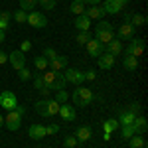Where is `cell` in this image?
Instances as JSON below:
<instances>
[{"mask_svg":"<svg viewBox=\"0 0 148 148\" xmlns=\"http://www.w3.org/2000/svg\"><path fill=\"white\" fill-rule=\"evenodd\" d=\"M34 109L40 116L51 119V116H56V114L59 113V103H57L56 99H42V101H36Z\"/></svg>","mask_w":148,"mask_h":148,"instance_id":"6da1fadb","label":"cell"},{"mask_svg":"<svg viewBox=\"0 0 148 148\" xmlns=\"http://www.w3.org/2000/svg\"><path fill=\"white\" fill-rule=\"evenodd\" d=\"M44 56L47 57V67H51V71H63V69H67V65H69L67 56L57 53L56 49H51V47H47L46 51H44Z\"/></svg>","mask_w":148,"mask_h":148,"instance_id":"7a4b0ae2","label":"cell"},{"mask_svg":"<svg viewBox=\"0 0 148 148\" xmlns=\"http://www.w3.org/2000/svg\"><path fill=\"white\" fill-rule=\"evenodd\" d=\"M26 114V107H16L14 111H8V114L4 116V126L10 130V132H16L20 126H22V119Z\"/></svg>","mask_w":148,"mask_h":148,"instance_id":"3957f363","label":"cell"},{"mask_svg":"<svg viewBox=\"0 0 148 148\" xmlns=\"http://www.w3.org/2000/svg\"><path fill=\"white\" fill-rule=\"evenodd\" d=\"M114 38V28L111 22H105V20H99L97 24V28H95V40L103 44V46H107L111 40Z\"/></svg>","mask_w":148,"mask_h":148,"instance_id":"277c9868","label":"cell"},{"mask_svg":"<svg viewBox=\"0 0 148 148\" xmlns=\"http://www.w3.org/2000/svg\"><path fill=\"white\" fill-rule=\"evenodd\" d=\"M93 99H95V95H93V91L89 87L79 85V87L73 91V105H75V107H89L93 103Z\"/></svg>","mask_w":148,"mask_h":148,"instance_id":"5b68a950","label":"cell"},{"mask_svg":"<svg viewBox=\"0 0 148 148\" xmlns=\"http://www.w3.org/2000/svg\"><path fill=\"white\" fill-rule=\"evenodd\" d=\"M63 77H65V83H73V85H83L85 83V73L81 69H75V67H67L63 69Z\"/></svg>","mask_w":148,"mask_h":148,"instance_id":"8992f818","label":"cell"},{"mask_svg":"<svg viewBox=\"0 0 148 148\" xmlns=\"http://www.w3.org/2000/svg\"><path fill=\"white\" fill-rule=\"evenodd\" d=\"M142 53H144V40H142V38H132L130 44L125 47V56L140 57Z\"/></svg>","mask_w":148,"mask_h":148,"instance_id":"52a82bcc","label":"cell"},{"mask_svg":"<svg viewBox=\"0 0 148 148\" xmlns=\"http://www.w3.org/2000/svg\"><path fill=\"white\" fill-rule=\"evenodd\" d=\"M0 107L6 109V111H14V109L18 107V97H16V93H12V91H2L0 93Z\"/></svg>","mask_w":148,"mask_h":148,"instance_id":"ba28073f","label":"cell"},{"mask_svg":"<svg viewBox=\"0 0 148 148\" xmlns=\"http://www.w3.org/2000/svg\"><path fill=\"white\" fill-rule=\"evenodd\" d=\"M28 24L32 28H36V30H44L47 26V18H46V14L32 10V12H28Z\"/></svg>","mask_w":148,"mask_h":148,"instance_id":"9c48e42d","label":"cell"},{"mask_svg":"<svg viewBox=\"0 0 148 148\" xmlns=\"http://www.w3.org/2000/svg\"><path fill=\"white\" fill-rule=\"evenodd\" d=\"M8 61H10V65L16 69V71H20L22 67H26V53H22L20 49L10 51V53H8Z\"/></svg>","mask_w":148,"mask_h":148,"instance_id":"30bf717a","label":"cell"},{"mask_svg":"<svg viewBox=\"0 0 148 148\" xmlns=\"http://www.w3.org/2000/svg\"><path fill=\"white\" fill-rule=\"evenodd\" d=\"M59 116L65 121V123H73L75 121V116H77V113H75V107L73 105H69V103H63V105H59Z\"/></svg>","mask_w":148,"mask_h":148,"instance_id":"8fae6325","label":"cell"},{"mask_svg":"<svg viewBox=\"0 0 148 148\" xmlns=\"http://www.w3.org/2000/svg\"><path fill=\"white\" fill-rule=\"evenodd\" d=\"M134 32H136V28H132L128 22H125V24H121V26H119L116 36H119V40H126V42H130V40L134 38Z\"/></svg>","mask_w":148,"mask_h":148,"instance_id":"7c38bea8","label":"cell"},{"mask_svg":"<svg viewBox=\"0 0 148 148\" xmlns=\"http://www.w3.org/2000/svg\"><path fill=\"white\" fill-rule=\"evenodd\" d=\"M56 73H57V71H51V69H46V71H42L44 87H46V91H47V93L56 91Z\"/></svg>","mask_w":148,"mask_h":148,"instance_id":"4fadbf2b","label":"cell"},{"mask_svg":"<svg viewBox=\"0 0 148 148\" xmlns=\"http://www.w3.org/2000/svg\"><path fill=\"white\" fill-rule=\"evenodd\" d=\"M85 46H87V53H89L93 59H97L101 53H105V46H103V44H99L95 38H91V40H89Z\"/></svg>","mask_w":148,"mask_h":148,"instance_id":"5bb4252c","label":"cell"},{"mask_svg":"<svg viewBox=\"0 0 148 148\" xmlns=\"http://www.w3.org/2000/svg\"><path fill=\"white\" fill-rule=\"evenodd\" d=\"M114 56H111V53H101V56L97 57V67L99 69H103V71H107V69H113L114 67Z\"/></svg>","mask_w":148,"mask_h":148,"instance_id":"9a60e30c","label":"cell"},{"mask_svg":"<svg viewBox=\"0 0 148 148\" xmlns=\"http://www.w3.org/2000/svg\"><path fill=\"white\" fill-rule=\"evenodd\" d=\"M28 136L32 138V140H42V138H46L47 136V132H46V126L44 125H30V128H28Z\"/></svg>","mask_w":148,"mask_h":148,"instance_id":"2e32d148","label":"cell"},{"mask_svg":"<svg viewBox=\"0 0 148 148\" xmlns=\"http://www.w3.org/2000/svg\"><path fill=\"white\" fill-rule=\"evenodd\" d=\"M125 22H128L132 28H142L146 26V16L144 14H125Z\"/></svg>","mask_w":148,"mask_h":148,"instance_id":"e0dca14e","label":"cell"},{"mask_svg":"<svg viewBox=\"0 0 148 148\" xmlns=\"http://www.w3.org/2000/svg\"><path fill=\"white\" fill-rule=\"evenodd\" d=\"M132 130H134V134H144L148 130V123L146 119L142 116V114H138V116H134V121H132Z\"/></svg>","mask_w":148,"mask_h":148,"instance_id":"ac0fdd59","label":"cell"},{"mask_svg":"<svg viewBox=\"0 0 148 148\" xmlns=\"http://www.w3.org/2000/svg\"><path fill=\"white\" fill-rule=\"evenodd\" d=\"M105 51L111 53V56H114V57L121 56V53H123V44H121V40H119V38H113V40L105 46Z\"/></svg>","mask_w":148,"mask_h":148,"instance_id":"d6986e66","label":"cell"},{"mask_svg":"<svg viewBox=\"0 0 148 148\" xmlns=\"http://www.w3.org/2000/svg\"><path fill=\"white\" fill-rule=\"evenodd\" d=\"M89 20H103V16H105V10H103V6H89V8H85L83 12Z\"/></svg>","mask_w":148,"mask_h":148,"instance_id":"ffe728a7","label":"cell"},{"mask_svg":"<svg viewBox=\"0 0 148 148\" xmlns=\"http://www.w3.org/2000/svg\"><path fill=\"white\" fill-rule=\"evenodd\" d=\"M75 138H77V142H89L93 138L91 126H79V128L75 130Z\"/></svg>","mask_w":148,"mask_h":148,"instance_id":"44dd1931","label":"cell"},{"mask_svg":"<svg viewBox=\"0 0 148 148\" xmlns=\"http://www.w3.org/2000/svg\"><path fill=\"white\" fill-rule=\"evenodd\" d=\"M103 10H105V14H121V10H123V6L119 4V0H105V4H103Z\"/></svg>","mask_w":148,"mask_h":148,"instance_id":"7402d4cb","label":"cell"},{"mask_svg":"<svg viewBox=\"0 0 148 148\" xmlns=\"http://www.w3.org/2000/svg\"><path fill=\"white\" fill-rule=\"evenodd\" d=\"M116 121H119V125H121V126H128V125H132V121H134V114L130 113V111H126V109H123V111H119V116H116Z\"/></svg>","mask_w":148,"mask_h":148,"instance_id":"603a6c76","label":"cell"},{"mask_svg":"<svg viewBox=\"0 0 148 148\" xmlns=\"http://www.w3.org/2000/svg\"><path fill=\"white\" fill-rule=\"evenodd\" d=\"M128 148H146L144 134H132V136L128 138Z\"/></svg>","mask_w":148,"mask_h":148,"instance_id":"cb8c5ba5","label":"cell"},{"mask_svg":"<svg viewBox=\"0 0 148 148\" xmlns=\"http://www.w3.org/2000/svg\"><path fill=\"white\" fill-rule=\"evenodd\" d=\"M75 28L79 30V32H89V28H91V20L83 14V16H77L75 18Z\"/></svg>","mask_w":148,"mask_h":148,"instance_id":"d4e9b609","label":"cell"},{"mask_svg":"<svg viewBox=\"0 0 148 148\" xmlns=\"http://www.w3.org/2000/svg\"><path fill=\"white\" fill-rule=\"evenodd\" d=\"M123 67H125L126 71H136L138 69V57L125 56L123 57Z\"/></svg>","mask_w":148,"mask_h":148,"instance_id":"484cf974","label":"cell"},{"mask_svg":"<svg viewBox=\"0 0 148 148\" xmlns=\"http://www.w3.org/2000/svg\"><path fill=\"white\" fill-rule=\"evenodd\" d=\"M121 125H119V121L116 119H107L105 123H103V132H109V134H113L114 130H119Z\"/></svg>","mask_w":148,"mask_h":148,"instance_id":"4316f807","label":"cell"},{"mask_svg":"<svg viewBox=\"0 0 148 148\" xmlns=\"http://www.w3.org/2000/svg\"><path fill=\"white\" fill-rule=\"evenodd\" d=\"M85 4L81 2V0H71V6H69V12L71 14H75V16H83V12H85Z\"/></svg>","mask_w":148,"mask_h":148,"instance_id":"83f0119b","label":"cell"},{"mask_svg":"<svg viewBox=\"0 0 148 148\" xmlns=\"http://www.w3.org/2000/svg\"><path fill=\"white\" fill-rule=\"evenodd\" d=\"M32 79H34V87H36V91H40L42 95H49V93L46 91V87H44V79H42V73L34 75Z\"/></svg>","mask_w":148,"mask_h":148,"instance_id":"f1b7e54d","label":"cell"},{"mask_svg":"<svg viewBox=\"0 0 148 148\" xmlns=\"http://www.w3.org/2000/svg\"><path fill=\"white\" fill-rule=\"evenodd\" d=\"M34 65H36V69L42 73V71H46L47 69V57L46 56H38V57H34Z\"/></svg>","mask_w":148,"mask_h":148,"instance_id":"f546056e","label":"cell"},{"mask_svg":"<svg viewBox=\"0 0 148 148\" xmlns=\"http://www.w3.org/2000/svg\"><path fill=\"white\" fill-rule=\"evenodd\" d=\"M10 18H12L10 12H0V30H2V32L8 30V26H10Z\"/></svg>","mask_w":148,"mask_h":148,"instance_id":"4dcf8cb0","label":"cell"},{"mask_svg":"<svg viewBox=\"0 0 148 148\" xmlns=\"http://www.w3.org/2000/svg\"><path fill=\"white\" fill-rule=\"evenodd\" d=\"M20 2V10L24 12H32L38 6V0H18Z\"/></svg>","mask_w":148,"mask_h":148,"instance_id":"1f68e13d","label":"cell"},{"mask_svg":"<svg viewBox=\"0 0 148 148\" xmlns=\"http://www.w3.org/2000/svg\"><path fill=\"white\" fill-rule=\"evenodd\" d=\"M12 18H14L18 24H26V22H28V12L16 10V12H12Z\"/></svg>","mask_w":148,"mask_h":148,"instance_id":"d6a6232c","label":"cell"},{"mask_svg":"<svg viewBox=\"0 0 148 148\" xmlns=\"http://www.w3.org/2000/svg\"><path fill=\"white\" fill-rule=\"evenodd\" d=\"M32 77H34V75H32V71H30L28 67H22L20 71H18V79L22 81V83H26V81H30Z\"/></svg>","mask_w":148,"mask_h":148,"instance_id":"836d02e7","label":"cell"},{"mask_svg":"<svg viewBox=\"0 0 148 148\" xmlns=\"http://www.w3.org/2000/svg\"><path fill=\"white\" fill-rule=\"evenodd\" d=\"M89 40H91L89 32H77V36H75V42H77L79 46H85V44H87Z\"/></svg>","mask_w":148,"mask_h":148,"instance_id":"e575fe53","label":"cell"},{"mask_svg":"<svg viewBox=\"0 0 148 148\" xmlns=\"http://www.w3.org/2000/svg\"><path fill=\"white\" fill-rule=\"evenodd\" d=\"M56 101L59 103V105L67 103V101H69V93L65 91V89H61V91H56Z\"/></svg>","mask_w":148,"mask_h":148,"instance_id":"d590c367","label":"cell"},{"mask_svg":"<svg viewBox=\"0 0 148 148\" xmlns=\"http://www.w3.org/2000/svg\"><path fill=\"white\" fill-rule=\"evenodd\" d=\"M77 144H79V142H77V138L73 136V134H67L65 140H63V146L65 148H77Z\"/></svg>","mask_w":148,"mask_h":148,"instance_id":"8d00e7d4","label":"cell"},{"mask_svg":"<svg viewBox=\"0 0 148 148\" xmlns=\"http://www.w3.org/2000/svg\"><path fill=\"white\" fill-rule=\"evenodd\" d=\"M119 130H121V136L125 138V140H128V138L134 134V130H132V126H130V125H128V126H121Z\"/></svg>","mask_w":148,"mask_h":148,"instance_id":"74e56055","label":"cell"},{"mask_svg":"<svg viewBox=\"0 0 148 148\" xmlns=\"http://www.w3.org/2000/svg\"><path fill=\"white\" fill-rule=\"evenodd\" d=\"M38 4H40L44 10H53V8H56V0H38Z\"/></svg>","mask_w":148,"mask_h":148,"instance_id":"f35d334b","label":"cell"},{"mask_svg":"<svg viewBox=\"0 0 148 148\" xmlns=\"http://www.w3.org/2000/svg\"><path fill=\"white\" fill-rule=\"evenodd\" d=\"M126 111H130L134 116H138V114H140V111H142V107H140V103H130V105L126 107Z\"/></svg>","mask_w":148,"mask_h":148,"instance_id":"ab89813d","label":"cell"},{"mask_svg":"<svg viewBox=\"0 0 148 148\" xmlns=\"http://www.w3.org/2000/svg\"><path fill=\"white\" fill-rule=\"evenodd\" d=\"M46 132H47V134H57V132H59V125H57V123L47 125V126H46Z\"/></svg>","mask_w":148,"mask_h":148,"instance_id":"60d3db41","label":"cell"},{"mask_svg":"<svg viewBox=\"0 0 148 148\" xmlns=\"http://www.w3.org/2000/svg\"><path fill=\"white\" fill-rule=\"evenodd\" d=\"M30 49H32V42H30V40H24L22 44H20V51H22V53H28Z\"/></svg>","mask_w":148,"mask_h":148,"instance_id":"b9f144b4","label":"cell"},{"mask_svg":"<svg viewBox=\"0 0 148 148\" xmlns=\"http://www.w3.org/2000/svg\"><path fill=\"white\" fill-rule=\"evenodd\" d=\"M85 73V81H95V77H97V73L93 71V69H87V71H83Z\"/></svg>","mask_w":148,"mask_h":148,"instance_id":"7bdbcfd3","label":"cell"},{"mask_svg":"<svg viewBox=\"0 0 148 148\" xmlns=\"http://www.w3.org/2000/svg\"><path fill=\"white\" fill-rule=\"evenodd\" d=\"M4 63H8V53L0 49V65H4Z\"/></svg>","mask_w":148,"mask_h":148,"instance_id":"ee69618b","label":"cell"},{"mask_svg":"<svg viewBox=\"0 0 148 148\" xmlns=\"http://www.w3.org/2000/svg\"><path fill=\"white\" fill-rule=\"evenodd\" d=\"M81 2H83L85 6H99V2H101V0H81Z\"/></svg>","mask_w":148,"mask_h":148,"instance_id":"f6af8a7d","label":"cell"},{"mask_svg":"<svg viewBox=\"0 0 148 148\" xmlns=\"http://www.w3.org/2000/svg\"><path fill=\"white\" fill-rule=\"evenodd\" d=\"M4 40H6V32L0 30V44H4Z\"/></svg>","mask_w":148,"mask_h":148,"instance_id":"bcb514c9","label":"cell"},{"mask_svg":"<svg viewBox=\"0 0 148 148\" xmlns=\"http://www.w3.org/2000/svg\"><path fill=\"white\" fill-rule=\"evenodd\" d=\"M119 4H121V6H123V8H125L126 4H128V0H119Z\"/></svg>","mask_w":148,"mask_h":148,"instance_id":"7dc6e473","label":"cell"},{"mask_svg":"<svg viewBox=\"0 0 148 148\" xmlns=\"http://www.w3.org/2000/svg\"><path fill=\"white\" fill-rule=\"evenodd\" d=\"M2 126H4V116L0 114V128H2Z\"/></svg>","mask_w":148,"mask_h":148,"instance_id":"c3c4849f","label":"cell"},{"mask_svg":"<svg viewBox=\"0 0 148 148\" xmlns=\"http://www.w3.org/2000/svg\"><path fill=\"white\" fill-rule=\"evenodd\" d=\"M128 2H130V0H128Z\"/></svg>","mask_w":148,"mask_h":148,"instance_id":"681fc988","label":"cell"}]
</instances>
